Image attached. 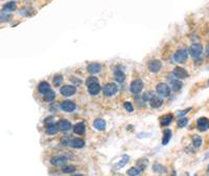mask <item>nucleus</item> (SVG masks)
Returning <instances> with one entry per match:
<instances>
[{"label":"nucleus","mask_w":209,"mask_h":176,"mask_svg":"<svg viewBox=\"0 0 209 176\" xmlns=\"http://www.w3.org/2000/svg\"><path fill=\"white\" fill-rule=\"evenodd\" d=\"M86 86L88 87L89 93L91 95H97L100 92V86L98 84V79L94 76L88 77L86 79Z\"/></svg>","instance_id":"obj_1"},{"label":"nucleus","mask_w":209,"mask_h":176,"mask_svg":"<svg viewBox=\"0 0 209 176\" xmlns=\"http://www.w3.org/2000/svg\"><path fill=\"white\" fill-rule=\"evenodd\" d=\"M188 57V52L186 49H180L178 50L176 53L174 54V60L176 63H179V64H183V63L186 62Z\"/></svg>","instance_id":"obj_2"},{"label":"nucleus","mask_w":209,"mask_h":176,"mask_svg":"<svg viewBox=\"0 0 209 176\" xmlns=\"http://www.w3.org/2000/svg\"><path fill=\"white\" fill-rule=\"evenodd\" d=\"M142 90H143V82L140 80V79H135V80H133L131 82L130 91L134 95L140 94Z\"/></svg>","instance_id":"obj_3"},{"label":"nucleus","mask_w":209,"mask_h":176,"mask_svg":"<svg viewBox=\"0 0 209 176\" xmlns=\"http://www.w3.org/2000/svg\"><path fill=\"white\" fill-rule=\"evenodd\" d=\"M203 52V46L201 44H192L189 48V53L191 54L192 57L194 59H199Z\"/></svg>","instance_id":"obj_4"},{"label":"nucleus","mask_w":209,"mask_h":176,"mask_svg":"<svg viewBox=\"0 0 209 176\" xmlns=\"http://www.w3.org/2000/svg\"><path fill=\"white\" fill-rule=\"evenodd\" d=\"M118 91V88L115 84H107L106 86L103 88V93L105 96H113L116 94Z\"/></svg>","instance_id":"obj_5"},{"label":"nucleus","mask_w":209,"mask_h":176,"mask_svg":"<svg viewBox=\"0 0 209 176\" xmlns=\"http://www.w3.org/2000/svg\"><path fill=\"white\" fill-rule=\"evenodd\" d=\"M156 91L159 95L163 96V97H167L170 94V88L167 86L166 84H157Z\"/></svg>","instance_id":"obj_6"},{"label":"nucleus","mask_w":209,"mask_h":176,"mask_svg":"<svg viewBox=\"0 0 209 176\" xmlns=\"http://www.w3.org/2000/svg\"><path fill=\"white\" fill-rule=\"evenodd\" d=\"M161 68H162V63L158 59H154L152 62L148 63V70H150L151 72L157 73L161 70Z\"/></svg>","instance_id":"obj_7"},{"label":"nucleus","mask_w":209,"mask_h":176,"mask_svg":"<svg viewBox=\"0 0 209 176\" xmlns=\"http://www.w3.org/2000/svg\"><path fill=\"white\" fill-rule=\"evenodd\" d=\"M173 74H174L175 77L180 78V79L188 77V72L185 70V69H183L181 67H176L174 69V71H173Z\"/></svg>","instance_id":"obj_8"},{"label":"nucleus","mask_w":209,"mask_h":176,"mask_svg":"<svg viewBox=\"0 0 209 176\" xmlns=\"http://www.w3.org/2000/svg\"><path fill=\"white\" fill-rule=\"evenodd\" d=\"M197 127L200 131H205L209 128V120L207 118H200L197 122Z\"/></svg>","instance_id":"obj_9"},{"label":"nucleus","mask_w":209,"mask_h":176,"mask_svg":"<svg viewBox=\"0 0 209 176\" xmlns=\"http://www.w3.org/2000/svg\"><path fill=\"white\" fill-rule=\"evenodd\" d=\"M75 108H76L75 104H74L72 101H69V100L63 101V102L61 103V108L64 112H67V113L73 112L74 109H75Z\"/></svg>","instance_id":"obj_10"},{"label":"nucleus","mask_w":209,"mask_h":176,"mask_svg":"<svg viewBox=\"0 0 209 176\" xmlns=\"http://www.w3.org/2000/svg\"><path fill=\"white\" fill-rule=\"evenodd\" d=\"M76 89L72 86H64L63 88H61V94L65 97H69V96H72L75 94Z\"/></svg>","instance_id":"obj_11"},{"label":"nucleus","mask_w":209,"mask_h":176,"mask_svg":"<svg viewBox=\"0 0 209 176\" xmlns=\"http://www.w3.org/2000/svg\"><path fill=\"white\" fill-rule=\"evenodd\" d=\"M57 125L59 130L61 131H68L71 129V123L67 120H60L59 122L57 123Z\"/></svg>","instance_id":"obj_12"},{"label":"nucleus","mask_w":209,"mask_h":176,"mask_svg":"<svg viewBox=\"0 0 209 176\" xmlns=\"http://www.w3.org/2000/svg\"><path fill=\"white\" fill-rule=\"evenodd\" d=\"M50 163L53 166H64L67 163V158L65 156H54V158H51Z\"/></svg>","instance_id":"obj_13"},{"label":"nucleus","mask_w":209,"mask_h":176,"mask_svg":"<svg viewBox=\"0 0 209 176\" xmlns=\"http://www.w3.org/2000/svg\"><path fill=\"white\" fill-rule=\"evenodd\" d=\"M162 103H163V100H162L161 98L157 97V96H154V97H152L150 99V104H151V106L154 108H160V106L162 105Z\"/></svg>","instance_id":"obj_14"},{"label":"nucleus","mask_w":209,"mask_h":176,"mask_svg":"<svg viewBox=\"0 0 209 176\" xmlns=\"http://www.w3.org/2000/svg\"><path fill=\"white\" fill-rule=\"evenodd\" d=\"M114 78L115 80L117 82H119V84H122L123 81H125V78H126V75L125 73L122 72L120 69H117V70H115L114 72Z\"/></svg>","instance_id":"obj_15"},{"label":"nucleus","mask_w":209,"mask_h":176,"mask_svg":"<svg viewBox=\"0 0 209 176\" xmlns=\"http://www.w3.org/2000/svg\"><path fill=\"white\" fill-rule=\"evenodd\" d=\"M50 86H49L48 82L46 81H42L40 82V84L38 86V91H39L40 93H42V94H46V93L48 92V91H50Z\"/></svg>","instance_id":"obj_16"},{"label":"nucleus","mask_w":209,"mask_h":176,"mask_svg":"<svg viewBox=\"0 0 209 176\" xmlns=\"http://www.w3.org/2000/svg\"><path fill=\"white\" fill-rule=\"evenodd\" d=\"M87 70H88V72L91 73V74L98 73L100 71V65L96 64V63H93V64H90L89 66H88Z\"/></svg>","instance_id":"obj_17"},{"label":"nucleus","mask_w":209,"mask_h":176,"mask_svg":"<svg viewBox=\"0 0 209 176\" xmlns=\"http://www.w3.org/2000/svg\"><path fill=\"white\" fill-rule=\"evenodd\" d=\"M173 121V115L168 114V115H164V116L161 117L160 119V123L162 126H167L170 124V122Z\"/></svg>","instance_id":"obj_18"},{"label":"nucleus","mask_w":209,"mask_h":176,"mask_svg":"<svg viewBox=\"0 0 209 176\" xmlns=\"http://www.w3.org/2000/svg\"><path fill=\"white\" fill-rule=\"evenodd\" d=\"M93 126L97 129V130H105L106 128V122L103 119H96L93 123Z\"/></svg>","instance_id":"obj_19"},{"label":"nucleus","mask_w":209,"mask_h":176,"mask_svg":"<svg viewBox=\"0 0 209 176\" xmlns=\"http://www.w3.org/2000/svg\"><path fill=\"white\" fill-rule=\"evenodd\" d=\"M70 146L73 148H82L85 146V142L81 139H72L70 142Z\"/></svg>","instance_id":"obj_20"},{"label":"nucleus","mask_w":209,"mask_h":176,"mask_svg":"<svg viewBox=\"0 0 209 176\" xmlns=\"http://www.w3.org/2000/svg\"><path fill=\"white\" fill-rule=\"evenodd\" d=\"M85 130H86V126H85V124L83 122L78 123V124L74 126V128H73V131L78 134H83L85 133Z\"/></svg>","instance_id":"obj_21"},{"label":"nucleus","mask_w":209,"mask_h":176,"mask_svg":"<svg viewBox=\"0 0 209 176\" xmlns=\"http://www.w3.org/2000/svg\"><path fill=\"white\" fill-rule=\"evenodd\" d=\"M58 130H59V128H58V125L57 124H53V123H51V124H47L46 125V133L48 134H54L58 133Z\"/></svg>","instance_id":"obj_22"},{"label":"nucleus","mask_w":209,"mask_h":176,"mask_svg":"<svg viewBox=\"0 0 209 176\" xmlns=\"http://www.w3.org/2000/svg\"><path fill=\"white\" fill-rule=\"evenodd\" d=\"M16 2L15 1H10L7 2L6 4H4L3 6V12H13V10H16Z\"/></svg>","instance_id":"obj_23"},{"label":"nucleus","mask_w":209,"mask_h":176,"mask_svg":"<svg viewBox=\"0 0 209 176\" xmlns=\"http://www.w3.org/2000/svg\"><path fill=\"white\" fill-rule=\"evenodd\" d=\"M170 137H172V131H170L169 129H166V130H164V133H163V139H162V144L166 145L167 143L169 142Z\"/></svg>","instance_id":"obj_24"},{"label":"nucleus","mask_w":209,"mask_h":176,"mask_svg":"<svg viewBox=\"0 0 209 176\" xmlns=\"http://www.w3.org/2000/svg\"><path fill=\"white\" fill-rule=\"evenodd\" d=\"M54 97H56V94H54V92L52 90L48 91L46 94H44V99H45V101H47V102L52 101L54 99Z\"/></svg>","instance_id":"obj_25"},{"label":"nucleus","mask_w":209,"mask_h":176,"mask_svg":"<svg viewBox=\"0 0 209 176\" xmlns=\"http://www.w3.org/2000/svg\"><path fill=\"white\" fill-rule=\"evenodd\" d=\"M142 170L140 169L139 167H135V168H131L130 170H128V174L130 176H137L139 174L140 172H141Z\"/></svg>","instance_id":"obj_26"},{"label":"nucleus","mask_w":209,"mask_h":176,"mask_svg":"<svg viewBox=\"0 0 209 176\" xmlns=\"http://www.w3.org/2000/svg\"><path fill=\"white\" fill-rule=\"evenodd\" d=\"M192 143H194V147L199 148L201 146V144H202V137L199 136H194V137H192Z\"/></svg>","instance_id":"obj_27"},{"label":"nucleus","mask_w":209,"mask_h":176,"mask_svg":"<svg viewBox=\"0 0 209 176\" xmlns=\"http://www.w3.org/2000/svg\"><path fill=\"white\" fill-rule=\"evenodd\" d=\"M128 161H129V156L128 155H123L122 158V161L119 162V164L116 165V167H115V168H117V169H120V168H122L126 163H128Z\"/></svg>","instance_id":"obj_28"},{"label":"nucleus","mask_w":209,"mask_h":176,"mask_svg":"<svg viewBox=\"0 0 209 176\" xmlns=\"http://www.w3.org/2000/svg\"><path fill=\"white\" fill-rule=\"evenodd\" d=\"M172 86H173V89L174 91H179L182 88V82L179 81V80H173L172 81Z\"/></svg>","instance_id":"obj_29"},{"label":"nucleus","mask_w":209,"mask_h":176,"mask_svg":"<svg viewBox=\"0 0 209 176\" xmlns=\"http://www.w3.org/2000/svg\"><path fill=\"white\" fill-rule=\"evenodd\" d=\"M63 82V77H62V75H57V76H54V78H53V84L56 87H59L60 84H61Z\"/></svg>","instance_id":"obj_30"},{"label":"nucleus","mask_w":209,"mask_h":176,"mask_svg":"<svg viewBox=\"0 0 209 176\" xmlns=\"http://www.w3.org/2000/svg\"><path fill=\"white\" fill-rule=\"evenodd\" d=\"M62 171L64 173H71L73 171H75V167L74 166H66L62 169Z\"/></svg>","instance_id":"obj_31"},{"label":"nucleus","mask_w":209,"mask_h":176,"mask_svg":"<svg viewBox=\"0 0 209 176\" xmlns=\"http://www.w3.org/2000/svg\"><path fill=\"white\" fill-rule=\"evenodd\" d=\"M187 123H188L187 118H183V119H181V120L178 121V126H179V127H184V126L187 125Z\"/></svg>","instance_id":"obj_32"},{"label":"nucleus","mask_w":209,"mask_h":176,"mask_svg":"<svg viewBox=\"0 0 209 176\" xmlns=\"http://www.w3.org/2000/svg\"><path fill=\"white\" fill-rule=\"evenodd\" d=\"M154 171L156 172H164L165 171V169H164V167H162L161 165H154Z\"/></svg>","instance_id":"obj_33"},{"label":"nucleus","mask_w":209,"mask_h":176,"mask_svg":"<svg viewBox=\"0 0 209 176\" xmlns=\"http://www.w3.org/2000/svg\"><path fill=\"white\" fill-rule=\"evenodd\" d=\"M125 108H126V109H128L129 112H133L134 111V108H133V105L130 103V102H126L125 103Z\"/></svg>","instance_id":"obj_34"},{"label":"nucleus","mask_w":209,"mask_h":176,"mask_svg":"<svg viewBox=\"0 0 209 176\" xmlns=\"http://www.w3.org/2000/svg\"><path fill=\"white\" fill-rule=\"evenodd\" d=\"M189 109H190V108L186 109V111H183V112H180V113H179V116H183V115H185L186 113H187V112L189 111Z\"/></svg>","instance_id":"obj_35"},{"label":"nucleus","mask_w":209,"mask_h":176,"mask_svg":"<svg viewBox=\"0 0 209 176\" xmlns=\"http://www.w3.org/2000/svg\"><path fill=\"white\" fill-rule=\"evenodd\" d=\"M73 176H84V175H82V174H75V175H73Z\"/></svg>","instance_id":"obj_36"},{"label":"nucleus","mask_w":209,"mask_h":176,"mask_svg":"<svg viewBox=\"0 0 209 176\" xmlns=\"http://www.w3.org/2000/svg\"><path fill=\"white\" fill-rule=\"evenodd\" d=\"M208 171H209V166H208Z\"/></svg>","instance_id":"obj_37"},{"label":"nucleus","mask_w":209,"mask_h":176,"mask_svg":"<svg viewBox=\"0 0 209 176\" xmlns=\"http://www.w3.org/2000/svg\"><path fill=\"white\" fill-rule=\"evenodd\" d=\"M208 84H209V80H208Z\"/></svg>","instance_id":"obj_38"},{"label":"nucleus","mask_w":209,"mask_h":176,"mask_svg":"<svg viewBox=\"0 0 209 176\" xmlns=\"http://www.w3.org/2000/svg\"><path fill=\"white\" fill-rule=\"evenodd\" d=\"M194 176H197V175H194Z\"/></svg>","instance_id":"obj_39"}]
</instances>
